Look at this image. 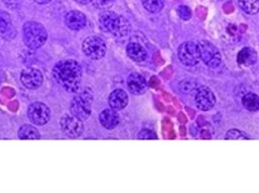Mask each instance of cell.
Masks as SVG:
<instances>
[{
	"instance_id": "6da1fadb",
	"label": "cell",
	"mask_w": 259,
	"mask_h": 193,
	"mask_svg": "<svg viewBox=\"0 0 259 193\" xmlns=\"http://www.w3.org/2000/svg\"><path fill=\"white\" fill-rule=\"evenodd\" d=\"M53 77L66 91L76 93L81 87L82 69L75 60L60 61L53 68Z\"/></svg>"
},
{
	"instance_id": "7a4b0ae2",
	"label": "cell",
	"mask_w": 259,
	"mask_h": 193,
	"mask_svg": "<svg viewBox=\"0 0 259 193\" xmlns=\"http://www.w3.org/2000/svg\"><path fill=\"white\" fill-rule=\"evenodd\" d=\"M98 21L100 28L104 32L110 33L116 37L124 36L131 31V23L128 20L110 10L102 11L99 14Z\"/></svg>"
},
{
	"instance_id": "3957f363",
	"label": "cell",
	"mask_w": 259,
	"mask_h": 193,
	"mask_svg": "<svg viewBox=\"0 0 259 193\" xmlns=\"http://www.w3.org/2000/svg\"><path fill=\"white\" fill-rule=\"evenodd\" d=\"M23 40L26 46L35 50L45 44L48 38V32L45 26L37 21H27L22 27Z\"/></svg>"
},
{
	"instance_id": "277c9868",
	"label": "cell",
	"mask_w": 259,
	"mask_h": 193,
	"mask_svg": "<svg viewBox=\"0 0 259 193\" xmlns=\"http://www.w3.org/2000/svg\"><path fill=\"white\" fill-rule=\"evenodd\" d=\"M93 100V94L90 88H84L76 92V95L71 101L70 111L75 116L82 120L89 117L91 113V104Z\"/></svg>"
},
{
	"instance_id": "5b68a950",
	"label": "cell",
	"mask_w": 259,
	"mask_h": 193,
	"mask_svg": "<svg viewBox=\"0 0 259 193\" xmlns=\"http://www.w3.org/2000/svg\"><path fill=\"white\" fill-rule=\"evenodd\" d=\"M83 53L92 60H99L106 54L105 41L97 35H89L82 42Z\"/></svg>"
},
{
	"instance_id": "8992f818",
	"label": "cell",
	"mask_w": 259,
	"mask_h": 193,
	"mask_svg": "<svg viewBox=\"0 0 259 193\" xmlns=\"http://www.w3.org/2000/svg\"><path fill=\"white\" fill-rule=\"evenodd\" d=\"M177 55L179 61L187 67H193L198 64L200 60L198 43L193 41H185L178 46Z\"/></svg>"
},
{
	"instance_id": "52a82bcc",
	"label": "cell",
	"mask_w": 259,
	"mask_h": 193,
	"mask_svg": "<svg viewBox=\"0 0 259 193\" xmlns=\"http://www.w3.org/2000/svg\"><path fill=\"white\" fill-rule=\"evenodd\" d=\"M60 127L62 131L69 137H77L81 135L84 129L83 120L72 113H66L60 118Z\"/></svg>"
},
{
	"instance_id": "ba28073f",
	"label": "cell",
	"mask_w": 259,
	"mask_h": 193,
	"mask_svg": "<svg viewBox=\"0 0 259 193\" xmlns=\"http://www.w3.org/2000/svg\"><path fill=\"white\" fill-rule=\"evenodd\" d=\"M200 60L210 68H218L222 63V57L219 50L209 41L201 40L198 43Z\"/></svg>"
},
{
	"instance_id": "9c48e42d",
	"label": "cell",
	"mask_w": 259,
	"mask_h": 193,
	"mask_svg": "<svg viewBox=\"0 0 259 193\" xmlns=\"http://www.w3.org/2000/svg\"><path fill=\"white\" fill-rule=\"evenodd\" d=\"M28 119L36 125H45L51 118L50 108L42 102H33L27 108Z\"/></svg>"
},
{
	"instance_id": "30bf717a",
	"label": "cell",
	"mask_w": 259,
	"mask_h": 193,
	"mask_svg": "<svg viewBox=\"0 0 259 193\" xmlns=\"http://www.w3.org/2000/svg\"><path fill=\"white\" fill-rule=\"evenodd\" d=\"M194 100L197 108L202 111L211 109L215 104V96L213 92L206 86H200L196 89Z\"/></svg>"
},
{
	"instance_id": "8fae6325",
	"label": "cell",
	"mask_w": 259,
	"mask_h": 193,
	"mask_svg": "<svg viewBox=\"0 0 259 193\" xmlns=\"http://www.w3.org/2000/svg\"><path fill=\"white\" fill-rule=\"evenodd\" d=\"M42 74L35 68H26L20 74L22 85L30 90L37 89L42 84Z\"/></svg>"
},
{
	"instance_id": "7c38bea8",
	"label": "cell",
	"mask_w": 259,
	"mask_h": 193,
	"mask_svg": "<svg viewBox=\"0 0 259 193\" xmlns=\"http://www.w3.org/2000/svg\"><path fill=\"white\" fill-rule=\"evenodd\" d=\"M126 85L128 91L134 95H141L145 93L147 89V81L144 76L139 73L130 74L126 80Z\"/></svg>"
},
{
	"instance_id": "4fadbf2b",
	"label": "cell",
	"mask_w": 259,
	"mask_h": 193,
	"mask_svg": "<svg viewBox=\"0 0 259 193\" xmlns=\"http://www.w3.org/2000/svg\"><path fill=\"white\" fill-rule=\"evenodd\" d=\"M66 25L73 30H80L86 25L85 15L78 10H71L65 16Z\"/></svg>"
},
{
	"instance_id": "5bb4252c",
	"label": "cell",
	"mask_w": 259,
	"mask_h": 193,
	"mask_svg": "<svg viewBox=\"0 0 259 193\" xmlns=\"http://www.w3.org/2000/svg\"><path fill=\"white\" fill-rule=\"evenodd\" d=\"M128 103V97L125 91L121 89H116L112 91L108 97V104L112 109L121 110Z\"/></svg>"
},
{
	"instance_id": "9a60e30c",
	"label": "cell",
	"mask_w": 259,
	"mask_h": 193,
	"mask_svg": "<svg viewBox=\"0 0 259 193\" xmlns=\"http://www.w3.org/2000/svg\"><path fill=\"white\" fill-rule=\"evenodd\" d=\"M99 121L104 128L113 129L119 122V116L115 109L107 108L102 110L99 114Z\"/></svg>"
},
{
	"instance_id": "2e32d148",
	"label": "cell",
	"mask_w": 259,
	"mask_h": 193,
	"mask_svg": "<svg viewBox=\"0 0 259 193\" xmlns=\"http://www.w3.org/2000/svg\"><path fill=\"white\" fill-rule=\"evenodd\" d=\"M16 34L14 27L12 26L11 18L9 14L0 9V35L6 39L13 38Z\"/></svg>"
},
{
	"instance_id": "e0dca14e",
	"label": "cell",
	"mask_w": 259,
	"mask_h": 193,
	"mask_svg": "<svg viewBox=\"0 0 259 193\" xmlns=\"http://www.w3.org/2000/svg\"><path fill=\"white\" fill-rule=\"evenodd\" d=\"M126 54L131 60L135 62H143L147 59V51L146 49L139 42L131 41L126 45Z\"/></svg>"
},
{
	"instance_id": "ac0fdd59",
	"label": "cell",
	"mask_w": 259,
	"mask_h": 193,
	"mask_svg": "<svg viewBox=\"0 0 259 193\" xmlns=\"http://www.w3.org/2000/svg\"><path fill=\"white\" fill-rule=\"evenodd\" d=\"M257 61V53L250 46L243 47L237 55V62L240 66L250 67Z\"/></svg>"
},
{
	"instance_id": "d6986e66",
	"label": "cell",
	"mask_w": 259,
	"mask_h": 193,
	"mask_svg": "<svg viewBox=\"0 0 259 193\" xmlns=\"http://www.w3.org/2000/svg\"><path fill=\"white\" fill-rule=\"evenodd\" d=\"M18 137L20 139H38L40 134L33 125L23 124L18 129Z\"/></svg>"
},
{
	"instance_id": "ffe728a7",
	"label": "cell",
	"mask_w": 259,
	"mask_h": 193,
	"mask_svg": "<svg viewBox=\"0 0 259 193\" xmlns=\"http://www.w3.org/2000/svg\"><path fill=\"white\" fill-rule=\"evenodd\" d=\"M242 105L249 111L259 110V96L255 93H247L242 97Z\"/></svg>"
},
{
	"instance_id": "44dd1931",
	"label": "cell",
	"mask_w": 259,
	"mask_h": 193,
	"mask_svg": "<svg viewBox=\"0 0 259 193\" xmlns=\"http://www.w3.org/2000/svg\"><path fill=\"white\" fill-rule=\"evenodd\" d=\"M239 7L247 14H256L259 11V0H238Z\"/></svg>"
},
{
	"instance_id": "7402d4cb",
	"label": "cell",
	"mask_w": 259,
	"mask_h": 193,
	"mask_svg": "<svg viewBox=\"0 0 259 193\" xmlns=\"http://www.w3.org/2000/svg\"><path fill=\"white\" fill-rule=\"evenodd\" d=\"M145 9L152 13H157L164 7V0H142Z\"/></svg>"
},
{
	"instance_id": "603a6c76",
	"label": "cell",
	"mask_w": 259,
	"mask_h": 193,
	"mask_svg": "<svg viewBox=\"0 0 259 193\" xmlns=\"http://www.w3.org/2000/svg\"><path fill=\"white\" fill-rule=\"evenodd\" d=\"M226 139H250V136L237 128H232L226 133Z\"/></svg>"
},
{
	"instance_id": "cb8c5ba5",
	"label": "cell",
	"mask_w": 259,
	"mask_h": 193,
	"mask_svg": "<svg viewBox=\"0 0 259 193\" xmlns=\"http://www.w3.org/2000/svg\"><path fill=\"white\" fill-rule=\"evenodd\" d=\"M177 13H178L179 17H180L181 19H183V20H188V19H190V18H191V15H192L190 8L187 7V6H185V5L179 6L178 9H177Z\"/></svg>"
},
{
	"instance_id": "d4e9b609",
	"label": "cell",
	"mask_w": 259,
	"mask_h": 193,
	"mask_svg": "<svg viewBox=\"0 0 259 193\" xmlns=\"http://www.w3.org/2000/svg\"><path fill=\"white\" fill-rule=\"evenodd\" d=\"M138 138L139 139H157V134L152 131L151 129L144 128L138 133Z\"/></svg>"
},
{
	"instance_id": "484cf974",
	"label": "cell",
	"mask_w": 259,
	"mask_h": 193,
	"mask_svg": "<svg viewBox=\"0 0 259 193\" xmlns=\"http://www.w3.org/2000/svg\"><path fill=\"white\" fill-rule=\"evenodd\" d=\"M115 2V0H93V6L97 9H107Z\"/></svg>"
},
{
	"instance_id": "4316f807",
	"label": "cell",
	"mask_w": 259,
	"mask_h": 193,
	"mask_svg": "<svg viewBox=\"0 0 259 193\" xmlns=\"http://www.w3.org/2000/svg\"><path fill=\"white\" fill-rule=\"evenodd\" d=\"M77 3L79 4H82V5H85V4H88V3H91L93 0H75Z\"/></svg>"
},
{
	"instance_id": "83f0119b",
	"label": "cell",
	"mask_w": 259,
	"mask_h": 193,
	"mask_svg": "<svg viewBox=\"0 0 259 193\" xmlns=\"http://www.w3.org/2000/svg\"><path fill=\"white\" fill-rule=\"evenodd\" d=\"M36 3H38V4H47V3H49L51 0H34Z\"/></svg>"
}]
</instances>
